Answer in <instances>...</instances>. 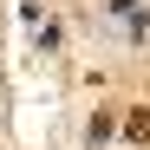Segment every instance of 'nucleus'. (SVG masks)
<instances>
[{
    "label": "nucleus",
    "mask_w": 150,
    "mask_h": 150,
    "mask_svg": "<svg viewBox=\"0 0 150 150\" xmlns=\"http://www.w3.org/2000/svg\"><path fill=\"white\" fill-rule=\"evenodd\" d=\"M124 137L144 144V137H150V111H131V117H124Z\"/></svg>",
    "instance_id": "1"
}]
</instances>
